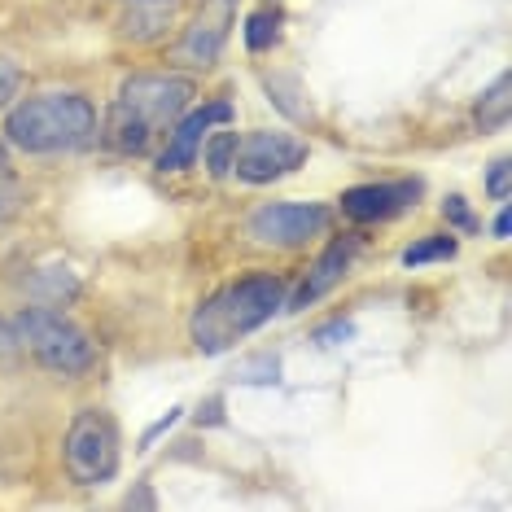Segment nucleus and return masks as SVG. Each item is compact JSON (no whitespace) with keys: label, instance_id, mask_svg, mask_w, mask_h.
I'll return each instance as SVG.
<instances>
[{"label":"nucleus","instance_id":"20e7f679","mask_svg":"<svg viewBox=\"0 0 512 512\" xmlns=\"http://www.w3.org/2000/svg\"><path fill=\"white\" fill-rule=\"evenodd\" d=\"M14 333H18V346H27L44 368L62 372V377H84V372L97 364V351H92L88 333L66 320L62 311L22 307L14 316Z\"/></svg>","mask_w":512,"mask_h":512},{"label":"nucleus","instance_id":"f03ea898","mask_svg":"<svg viewBox=\"0 0 512 512\" xmlns=\"http://www.w3.org/2000/svg\"><path fill=\"white\" fill-rule=\"evenodd\" d=\"M193 79L184 75H132L119 88V101L110 110V145L119 154H145L167 127L189 110Z\"/></svg>","mask_w":512,"mask_h":512},{"label":"nucleus","instance_id":"4be33fe9","mask_svg":"<svg viewBox=\"0 0 512 512\" xmlns=\"http://www.w3.org/2000/svg\"><path fill=\"white\" fill-rule=\"evenodd\" d=\"M180 416H184V407H171V412H167V416H162V421H154V425H149V429H145V434H141V447H136V451H149V447H154V442H158L162 434H167V429H171V425H176V421H180Z\"/></svg>","mask_w":512,"mask_h":512},{"label":"nucleus","instance_id":"a878e982","mask_svg":"<svg viewBox=\"0 0 512 512\" xmlns=\"http://www.w3.org/2000/svg\"><path fill=\"white\" fill-rule=\"evenodd\" d=\"M123 508H154V491H149V486H136V491L123 499Z\"/></svg>","mask_w":512,"mask_h":512},{"label":"nucleus","instance_id":"6ab92c4d","mask_svg":"<svg viewBox=\"0 0 512 512\" xmlns=\"http://www.w3.org/2000/svg\"><path fill=\"white\" fill-rule=\"evenodd\" d=\"M18 88H22V71H18V62L0 57V110H5L9 101L18 97Z\"/></svg>","mask_w":512,"mask_h":512},{"label":"nucleus","instance_id":"9d476101","mask_svg":"<svg viewBox=\"0 0 512 512\" xmlns=\"http://www.w3.org/2000/svg\"><path fill=\"white\" fill-rule=\"evenodd\" d=\"M228 119H232L228 101H211V106L189 110L184 119H176V127L167 132V145H162V154H158V171H184V167H193V158H197V149H202L206 132H211L215 123H228Z\"/></svg>","mask_w":512,"mask_h":512},{"label":"nucleus","instance_id":"5701e85b","mask_svg":"<svg viewBox=\"0 0 512 512\" xmlns=\"http://www.w3.org/2000/svg\"><path fill=\"white\" fill-rule=\"evenodd\" d=\"M346 337H355V324L351 320H333V324H324V329H316V342L320 346H337V342H346Z\"/></svg>","mask_w":512,"mask_h":512},{"label":"nucleus","instance_id":"423d86ee","mask_svg":"<svg viewBox=\"0 0 512 512\" xmlns=\"http://www.w3.org/2000/svg\"><path fill=\"white\" fill-rule=\"evenodd\" d=\"M307 141H298L294 132H250L237 141V158H232V171L246 184H272L298 171L307 162Z\"/></svg>","mask_w":512,"mask_h":512},{"label":"nucleus","instance_id":"c85d7f7f","mask_svg":"<svg viewBox=\"0 0 512 512\" xmlns=\"http://www.w3.org/2000/svg\"><path fill=\"white\" fill-rule=\"evenodd\" d=\"M5 176H9V149L0 145V180H5Z\"/></svg>","mask_w":512,"mask_h":512},{"label":"nucleus","instance_id":"412c9836","mask_svg":"<svg viewBox=\"0 0 512 512\" xmlns=\"http://www.w3.org/2000/svg\"><path fill=\"white\" fill-rule=\"evenodd\" d=\"M486 193H491L495 202H504V197H508V158L491 162V171H486Z\"/></svg>","mask_w":512,"mask_h":512},{"label":"nucleus","instance_id":"4468645a","mask_svg":"<svg viewBox=\"0 0 512 512\" xmlns=\"http://www.w3.org/2000/svg\"><path fill=\"white\" fill-rule=\"evenodd\" d=\"M456 237L451 232H429V237H421L416 246L403 250V267H425V263H447L456 259Z\"/></svg>","mask_w":512,"mask_h":512},{"label":"nucleus","instance_id":"bb28decb","mask_svg":"<svg viewBox=\"0 0 512 512\" xmlns=\"http://www.w3.org/2000/svg\"><path fill=\"white\" fill-rule=\"evenodd\" d=\"M18 351V333L9 324H0V355H14Z\"/></svg>","mask_w":512,"mask_h":512},{"label":"nucleus","instance_id":"39448f33","mask_svg":"<svg viewBox=\"0 0 512 512\" xmlns=\"http://www.w3.org/2000/svg\"><path fill=\"white\" fill-rule=\"evenodd\" d=\"M66 473L75 486H101L119 473V425L106 407H84L66 429Z\"/></svg>","mask_w":512,"mask_h":512},{"label":"nucleus","instance_id":"9b49d317","mask_svg":"<svg viewBox=\"0 0 512 512\" xmlns=\"http://www.w3.org/2000/svg\"><path fill=\"white\" fill-rule=\"evenodd\" d=\"M355 254H359V241H355V237H333V241H329V250H324L320 259L311 263L307 281L298 285V294L289 298L285 307H289V311H307L311 302H320L324 294H333V289L346 281V272H351Z\"/></svg>","mask_w":512,"mask_h":512},{"label":"nucleus","instance_id":"b1692460","mask_svg":"<svg viewBox=\"0 0 512 512\" xmlns=\"http://www.w3.org/2000/svg\"><path fill=\"white\" fill-rule=\"evenodd\" d=\"M14 211H18V184L5 176V180H0V224H5Z\"/></svg>","mask_w":512,"mask_h":512},{"label":"nucleus","instance_id":"aec40b11","mask_svg":"<svg viewBox=\"0 0 512 512\" xmlns=\"http://www.w3.org/2000/svg\"><path fill=\"white\" fill-rule=\"evenodd\" d=\"M442 219H451V224L464 228V232H477V219L469 215V206H464V197H456V193H451L447 202H442Z\"/></svg>","mask_w":512,"mask_h":512},{"label":"nucleus","instance_id":"f8f14e48","mask_svg":"<svg viewBox=\"0 0 512 512\" xmlns=\"http://www.w3.org/2000/svg\"><path fill=\"white\" fill-rule=\"evenodd\" d=\"M167 22H171V5H167V0H132V9L119 18V36L145 44V40H158Z\"/></svg>","mask_w":512,"mask_h":512},{"label":"nucleus","instance_id":"393cba45","mask_svg":"<svg viewBox=\"0 0 512 512\" xmlns=\"http://www.w3.org/2000/svg\"><path fill=\"white\" fill-rule=\"evenodd\" d=\"M197 421L202 425H224V399H219V394L215 399H206L202 407H197Z\"/></svg>","mask_w":512,"mask_h":512},{"label":"nucleus","instance_id":"2eb2a0df","mask_svg":"<svg viewBox=\"0 0 512 512\" xmlns=\"http://www.w3.org/2000/svg\"><path fill=\"white\" fill-rule=\"evenodd\" d=\"M202 158H206V171H211L215 180H224L232 171V158H237V132H211L202 141Z\"/></svg>","mask_w":512,"mask_h":512},{"label":"nucleus","instance_id":"f257e3e1","mask_svg":"<svg viewBox=\"0 0 512 512\" xmlns=\"http://www.w3.org/2000/svg\"><path fill=\"white\" fill-rule=\"evenodd\" d=\"M281 307H285L281 276H241V281L215 289L211 298H202V307L189 320V337L202 355H224L241 337L263 329Z\"/></svg>","mask_w":512,"mask_h":512},{"label":"nucleus","instance_id":"dca6fc26","mask_svg":"<svg viewBox=\"0 0 512 512\" xmlns=\"http://www.w3.org/2000/svg\"><path fill=\"white\" fill-rule=\"evenodd\" d=\"M276 40H281V14H272V9H259V14L246 18V49L250 53L272 49Z\"/></svg>","mask_w":512,"mask_h":512},{"label":"nucleus","instance_id":"0eeeda50","mask_svg":"<svg viewBox=\"0 0 512 512\" xmlns=\"http://www.w3.org/2000/svg\"><path fill=\"white\" fill-rule=\"evenodd\" d=\"M250 237L272 250H298L329 228V211L316 202H263L250 215Z\"/></svg>","mask_w":512,"mask_h":512},{"label":"nucleus","instance_id":"6e6552de","mask_svg":"<svg viewBox=\"0 0 512 512\" xmlns=\"http://www.w3.org/2000/svg\"><path fill=\"white\" fill-rule=\"evenodd\" d=\"M421 202V180H386V184H355L337 197L346 219L355 224H386V219H399L403 211Z\"/></svg>","mask_w":512,"mask_h":512},{"label":"nucleus","instance_id":"ddd939ff","mask_svg":"<svg viewBox=\"0 0 512 512\" xmlns=\"http://www.w3.org/2000/svg\"><path fill=\"white\" fill-rule=\"evenodd\" d=\"M512 79L508 75H499L491 88L477 97V106H473V123H477V132H504L508 119H512Z\"/></svg>","mask_w":512,"mask_h":512},{"label":"nucleus","instance_id":"1a4fd4ad","mask_svg":"<svg viewBox=\"0 0 512 512\" xmlns=\"http://www.w3.org/2000/svg\"><path fill=\"white\" fill-rule=\"evenodd\" d=\"M232 22H237V0H202V9H197L193 22L184 27V40H180L176 57L184 66H211V62H219Z\"/></svg>","mask_w":512,"mask_h":512},{"label":"nucleus","instance_id":"f3484780","mask_svg":"<svg viewBox=\"0 0 512 512\" xmlns=\"http://www.w3.org/2000/svg\"><path fill=\"white\" fill-rule=\"evenodd\" d=\"M232 381H241V386H276V381H281V359L276 355L241 359L237 372H232Z\"/></svg>","mask_w":512,"mask_h":512},{"label":"nucleus","instance_id":"cd10ccee","mask_svg":"<svg viewBox=\"0 0 512 512\" xmlns=\"http://www.w3.org/2000/svg\"><path fill=\"white\" fill-rule=\"evenodd\" d=\"M508 232H512V215H508V211H499V219H495V237H499V241H508Z\"/></svg>","mask_w":512,"mask_h":512},{"label":"nucleus","instance_id":"7ed1b4c3","mask_svg":"<svg viewBox=\"0 0 512 512\" xmlns=\"http://www.w3.org/2000/svg\"><path fill=\"white\" fill-rule=\"evenodd\" d=\"M5 141L22 154H71L97 141V110L79 92H44L9 110Z\"/></svg>","mask_w":512,"mask_h":512},{"label":"nucleus","instance_id":"a211bd4d","mask_svg":"<svg viewBox=\"0 0 512 512\" xmlns=\"http://www.w3.org/2000/svg\"><path fill=\"white\" fill-rule=\"evenodd\" d=\"M263 88L272 92V101H276V106H281V110L289 114V119H302V114H307L302 106H294V97H298V84H294V79H281V75H263Z\"/></svg>","mask_w":512,"mask_h":512}]
</instances>
